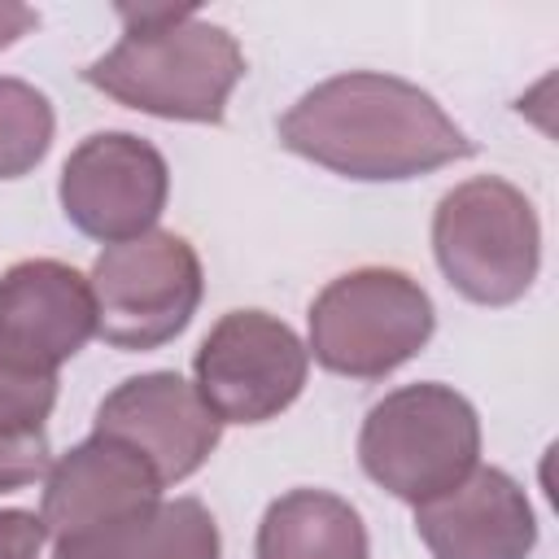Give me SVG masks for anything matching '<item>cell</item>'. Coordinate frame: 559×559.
Segmentation results:
<instances>
[{
  "label": "cell",
  "instance_id": "obj_3",
  "mask_svg": "<svg viewBox=\"0 0 559 559\" xmlns=\"http://www.w3.org/2000/svg\"><path fill=\"white\" fill-rule=\"evenodd\" d=\"M358 463L380 489L419 507L480 467V419L450 384H402L367 411Z\"/></svg>",
  "mask_w": 559,
  "mask_h": 559
},
{
  "label": "cell",
  "instance_id": "obj_7",
  "mask_svg": "<svg viewBox=\"0 0 559 559\" xmlns=\"http://www.w3.org/2000/svg\"><path fill=\"white\" fill-rule=\"evenodd\" d=\"M310 371V349L266 310L223 314L197 349V393L223 424H266L288 411Z\"/></svg>",
  "mask_w": 559,
  "mask_h": 559
},
{
  "label": "cell",
  "instance_id": "obj_6",
  "mask_svg": "<svg viewBox=\"0 0 559 559\" xmlns=\"http://www.w3.org/2000/svg\"><path fill=\"white\" fill-rule=\"evenodd\" d=\"M87 284L96 301V336L114 349H157L175 341L205 293L197 249L157 227L135 240L105 245Z\"/></svg>",
  "mask_w": 559,
  "mask_h": 559
},
{
  "label": "cell",
  "instance_id": "obj_10",
  "mask_svg": "<svg viewBox=\"0 0 559 559\" xmlns=\"http://www.w3.org/2000/svg\"><path fill=\"white\" fill-rule=\"evenodd\" d=\"M96 336L87 275L57 258H26L0 275V362L31 376H57Z\"/></svg>",
  "mask_w": 559,
  "mask_h": 559
},
{
  "label": "cell",
  "instance_id": "obj_4",
  "mask_svg": "<svg viewBox=\"0 0 559 559\" xmlns=\"http://www.w3.org/2000/svg\"><path fill=\"white\" fill-rule=\"evenodd\" d=\"M432 253L441 275L476 306L520 301L542 266V223L533 201L498 179L454 183L432 214Z\"/></svg>",
  "mask_w": 559,
  "mask_h": 559
},
{
  "label": "cell",
  "instance_id": "obj_14",
  "mask_svg": "<svg viewBox=\"0 0 559 559\" xmlns=\"http://www.w3.org/2000/svg\"><path fill=\"white\" fill-rule=\"evenodd\" d=\"M218 524L197 498H170L157 502L148 515L79 542V546H57L52 559H218Z\"/></svg>",
  "mask_w": 559,
  "mask_h": 559
},
{
  "label": "cell",
  "instance_id": "obj_16",
  "mask_svg": "<svg viewBox=\"0 0 559 559\" xmlns=\"http://www.w3.org/2000/svg\"><path fill=\"white\" fill-rule=\"evenodd\" d=\"M57 406V376H31L0 362V432H44Z\"/></svg>",
  "mask_w": 559,
  "mask_h": 559
},
{
  "label": "cell",
  "instance_id": "obj_19",
  "mask_svg": "<svg viewBox=\"0 0 559 559\" xmlns=\"http://www.w3.org/2000/svg\"><path fill=\"white\" fill-rule=\"evenodd\" d=\"M35 22H39L35 9H26V4H17V0H0V48L17 44Z\"/></svg>",
  "mask_w": 559,
  "mask_h": 559
},
{
  "label": "cell",
  "instance_id": "obj_18",
  "mask_svg": "<svg viewBox=\"0 0 559 559\" xmlns=\"http://www.w3.org/2000/svg\"><path fill=\"white\" fill-rule=\"evenodd\" d=\"M48 533L35 511H0V559H39Z\"/></svg>",
  "mask_w": 559,
  "mask_h": 559
},
{
  "label": "cell",
  "instance_id": "obj_12",
  "mask_svg": "<svg viewBox=\"0 0 559 559\" xmlns=\"http://www.w3.org/2000/svg\"><path fill=\"white\" fill-rule=\"evenodd\" d=\"M415 533L432 559H528L537 520L502 467H472L454 489L415 507Z\"/></svg>",
  "mask_w": 559,
  "mask_h": 559
},
{
  "label": "cell",
  "instance_id": "obj_5",
  "mask_svg": "<svg viewBox=\"0 0 559 559\" xmlns=\"http://www.w3.org/2000/svg\"><path fill=\"white\" fill-rule=\"evenodd\" d=\"M437 328L432 297L393 266L336 275L310 306V354L332 376L384 380L411 362Z\"/></svg>",
  "mask_w": 559,
  "mask_h": 559
},
{
  "label": "cell",
  "instance_id": "obj_9",
  "mask_svg": "<svg viewBox=\"0 0 559 559\" xmlns=\"http://www.w3.org/2000/svg\"><path fill=\"white\" fill-rule=\"evenodd\" d=\"M162 502L157 472L114 437L92 432L44 472V533L57 546L105 537Z\"/></svg>",
  "mask_w": 559,
  "mask_h": 559
},
{
  "label": "cell",
  "instance_id": "obj_8",
  "mask_svg": "<svg viewBox=\"0 0 559 559\" xmlns=\"http://www.w3.org/2000/svg\"><path fill=\"white\" fill-rule=\"evenodd\" d=\"M61 210L66 218L105 245L135 240L153 231L170 197L166 157L131 131L87 135L61 166Z\"/></svg>",
  "mask_w": 559,
  "mask_h": 559
},
{
  "label": "cell",
  "instance_id": "obj_17",
  "mask_svg": "<svg viewBox=\"0 0 559 559\" xmlns=\"http://www.w3.org/2000/svg\"><path fill=\"white\" fill-rule=\"evenodd\" d=\"M52 467L44 432H0V493L39 480Z\"/></svg>",
  "mask_w": 559,
  "mask_h": 559
},
{
  "label": "cell",
  "instance_id": "obj_11",
  "mask_svg": "<svg viewBox=\"0 0 559 559\" xmlns=\"http://www.w3.org/2000/svg\"><path fill=\"white\" fill-rule=\"evenodd\" d=\"M100 437L122 441L135 450L162 485L188 480L218 445L223 419L201 402L197 384H188L175 371H148L122 380L100 406L96 428Z\"/></svg>",
  "mask_w": 559,
  "mask_h": 559
},
{
  "label": "cell",
  "instance_id": "obj_13",
  "mask_svg": "<svg viewBox=\"0 0 559 559\" xmlns=\"http://www.w3.org/2000/svg\"><path fill=\"white\" fill-rule=\"evenodd\" d=\"M258 559H371L362 515L328 489L280 493L258 524Z\"/></svg>",
  "mask_w": 559,
  "mask_h": 559
},
{
  "label": "cell",
  "instance_id": "obj_1",
  "mask_svg": "<svg viewBox=\"0 0 559 559\" xmlns=\"http://www.w3.org/2000/svg\"><path fill=\"white\" fill-rule=\"evenodd\" d=\"M280 144L345 179H415L463 162L476 144L415 83L380 70L332 74L310 87L284 118Z\"/></svg>",
  "mask_w": 559,
  "mask_h": 559
},
{
  "label": "cell",
  "instance_id": "obj_15",
  "mask_svg": "<svg viewBox=\"0 0 559 559\" xmlns=\"http://www.w3.org/2000/svg\"><path fill=\"white\" fill-rule=\"evenodd\" d=\"M52 105L22 79H0V179L35 170L52 144Z\"/></svg>",
  "mask_w": 559,
  "mask_h": 559
},
{
  "label": "cell",
  "instance_id": "obj_2",
  "mask_svg": "<svg viewBox=\"0 0 559 559\" xmlns=\"http://www.w3.org/2000/svg\"><path fill=\"white\" fill-rule=\"evenodd\" d=\"M122 39L83 70V83L127 109L170 122H223L245 52L231 31L175 4H118Z\"/></svg>",
  "mask_w": 559,
  "mask_h": 559
}]
</instances>
